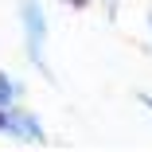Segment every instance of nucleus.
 I'll use <instances>...</instances> for the list:
<instances>
[{
  "label": "nucleus",
  "mask_w": 152,
  "mask_h": 152,
  "mask_svg": "<svg viewBox=\"0 0 152 152\" xmlns=\"http://www.w3.org/2000/svg\"><path fill=\"white\" fill-rule=\"evenodd\" d=\"M20 31H23V55H27V63L39 70V78L55 82L51 58H47L51 27H47V12H43L39 0H20Z\"/></svg>",
  "instance_id": "1"
},
{
  "label": "nucleus",
  "mask_w": 152,
  "mask_h": 152,
  "mask_svg": "<svg viewBox=\"0 0 152 152\" xmlns=\"http://www.w3.org/2000/svg\"><path fill=\"white\" fill-rule=\"evenodd\" d=\"M0 137H8L16 144H47V129L35 109L27 105H8L0 109Z\"/></svg>",
  "instance_id": "2"
},
{
  "label": "nucleus",
  "mask_w": 152,
  "mask_h": 152,
  "mask_svg": "<svg viewBox=\"0 0 152 152\" xmlns=\"http://www.w3.org/2000/svg\"><path fill=\"white\" fill-rule=\"evenodd\" d=\"M23 102V82L12 78L4 66H0V109H8V105H20Z\"/></svg>",
  "instance_id": "3"
},
{
  "label": "nucleus",
  "mask_w": 152,
  "mask_h": 152,
  "mask_svg": "<svg viewBox=\"0 0 152 152\" xmlns=\"http://www.w3.org/2000/svg\"><path fill=\"white\" fill-rule=\"evenodd\" d=\"M63 4L74 8V12H86V8H90V0H63Z\"/></svg>",
  "instance_id": "4"
},
{
  "label": "nucleus",
  "mask_w": 152,
  "mask_h": 152,
  "mask_svg": "<svg viewBox=\"0 0 152 152\" xmlns=\"http://www.w3.org/2000/svg\"><path fill=\"white\" fill-rule=\"evenodd\" d=\"M137 102H140V105L152 113V94H148V90H140V94H137Z\"/></svg>",
  "instance_id": "5"
},
{
  "label": "nucleus",
  "mask_w": 152,
  "mask_h": 152,
  "mask_svg": "<svg viewBox=\"0 0 152 152\" xmlns=\"http://www.w3.org/2000/svg\"><path fill=\"white\" fill-rule=\"evenodd\" d=\"M144 23H148V35H152V12H148V16H144Z\"/></svg>",
  "instance_id": "6"
}]
</instances>
